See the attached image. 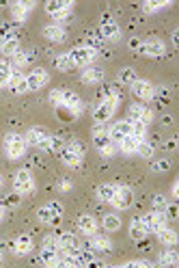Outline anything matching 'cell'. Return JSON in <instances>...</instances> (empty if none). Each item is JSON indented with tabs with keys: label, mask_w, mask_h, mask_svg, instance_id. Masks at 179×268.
Wrapping results in <instances>:
<instances>
[{
	"label": "cell",
	"mask_w": 179,
	"mask_h": 268,
	"mask_svg": "<svg viewBox=\"0 0 179 268\" xmlns=\"http://www.w3.org/2000/svg\"><path fill=\"white\" fill-rule=\"evenodd\" d=\"M93 145L102 156H106V158H110V156L117 154V145H114L112 138L108 136V128H106V124L93 126Z\"/></svg>",
	"instance_id": "obj_1"
},
{
	"label": "cell",
	"mask_w": 179,
	"mask_h": 268,
	"mask_svg": "<svg viewBox=\"0 0 179 268\" xmlns=\"http://www.w3.org/2000/svg\"><path fill=\"white\" fill-rule=\"evenodd\" d=\"M37 218L46 225L58 227L61 221H63V203L61 201H50V203H46V206H41L37 210Z\"/></svg>",
	"instance_id": "obj_2"
},
{
	"label": "cell",
	"mask_w": 179,
	"mask_h": 268,
	"mask_svg": "<svg viewBox=\"0 0 179 268\" xmlns=\"http://www.w3.org/2000/svg\"><path fill=\"white\" fill-rule=\"evenodd\" d=\"M26 150H28L26 136L15 134V132H11V134L5 136V152H7V156H9L11 160H20L22 156L26 154Z\"/></svg>",
	"instance_id": "obj_3"
},
{
	"label": "cell",
	"mask_w": 179,
	"mask_h": 268,
	"mask_svg": "<svg viewBox=\"0 0 179 268\" xmlns=\"http://www.w3.org/2000/svg\"><path fill=\"white\" fill-rule=\"evenodd\" d=\"M13 188L17 195H31V192L35 190V180L28 169H20L13 173Z\"/></svg>",
	"instance_id": "obj_4"
},
{
	"label": "cell",
	"mask_w": 179,
	"mask_h": 268,
	"mask_svg": "<svg viewBox=\"0 0 179 268\" xmlns=\"http://www.w3.org/2000/svg\"><path fill=\"white\" fill-rule=\"evenodd\" d=\"M71 9H74V3H71V0H48L46 3V11L58 22L71 17Z\"/></svg>",
	"instance_id": "obj_5"
},
{
	"label": "cell",
	"mask_w": 179,
	"mask_h": 268,
	"mask_svg": "<svg viewBox=\"0 0 179 268\" xmlns=\"http://www.w3.org/2000/svg\"><path fill=\"white\" fill-rule=\"evenodd\" d=\"M102 35V39L104 41H119L121 39V29H119V24L112 20L110 15H102V20H100V31H97Z\"/></svg>",
	"instance_id": "obj_6"
},
{
	"label": "cell",
	"mask_w": 179,
	"mask_h": 268,
	"mask_svg": "<svg viewBox=\"0 0 179 268\" xmlns=\"http://www.w3.org/2000/svg\"><path fill=\"white\" fill-rule=\"evenodd\" d=\"M117 104L119 102H114V100H100L95 104L93 108V119H95V124H106L108 119L114 115V110H117Z\"/></svg>",
	"instance_id": "obj_7"
},
{
	"label": "cell",
	"mask_w": 179,
	"mask_h": 268,
	"mask_svg": "<svg viewBox=\"0 0 179 268\" xmlns=\"http://www.w3.org/2000/svg\"><path fill=\"white\" fill-rule=\"evenodd\" d=\"M69 59L74 63V67H88L95 61V52L91 48H86V45H76L69 52Z\"/></svg>",
	"instance_id": "obj_8"
},
{
	"label": "cell",
	"mask_w": 179,
	"mask_h": 268,
	"mask_svg": "<svg viewBox=\"0 0 179 268\" xmlns=\"http://www.w3.org/2000/svg\"><path fill=\"white\" fill-rule=\"evenodd\" d=\"M140 223L147 234H158L162 227H168V218L164 214H158V212H147L145 216H140Z\"/></svg>",
	"instance_id": "obj_9"
},
{
	"label": "cell",
	"mask_w": 179,
	"mask_h": 268,
	"mask_svg": "<svg viewBox=\"0 0 179 268\" xmlns=\"http://www.w3.org/2000/svg\"><path fill=\"white\" fill-rule=\"evenodd\" d=\"M128 119H130V121H140V124L149 126L151 119H154V110H151L147 104L134 102V104L130 106V110H128Z\"/></svg>",
	"instance_id": "obj_10"
},
{
	"label": "cell",
	"mask_w": 179,
	"mask_h": 268,
	"mask_svg": "<svg viewBox=\"0 0 179 268\" xmlns=\"http://www.w3.org/2000/svg\"><path fill=\"white\" fill-rule=\"evenodd\" d=\"M56 238H58V249H61L63 253H67V255H76L80 249L84 247L82 242H80V238L76 234H71V232H63Z\"/></svg>",
	"instance_id": "obj_11"
},
{
	"label": "cell",
	"mask_w": 179,
	"mask_h": 268,
	"mask_svg": "<svg viewBox=\"0 0 179 268\" xmlns=\"http://www.w3.org/2000/svg\"><path fill=\"white\" fill-rule=\"evenodd\" d=\"M130 91L134 93V98L140 100V102H151V100L156 98V87L151 85L149 80H140V78H138V80L130 87Z\"/></svg>",
	"instance_id": "obj_12"
},
{
	"label": "cell",
	"mask_w": 179,
	"mask_h": 268,
	"mask_svg": "<svg viewBox=\"0 0 179 268\" xmlns=\"http://www.w3.org/2000/svg\"><path fill=\"white\" fill-rule=\"evenodd\" d=\"M112 206L114 208H119V210H128L132 208V203H134V190L130 186H117L114 188V195H112Z\"/></svg>",
	"instance_id": "obj_13"
},
{
	"label": "cell",
	"mask_w": 179,
	"mask_h": 268,
	"mask_svg": "<svg viewBox=\"0 0 179 268\" xmlns=\"http://www.w3.org/2000/svg\"><path fill=\"white\" fill-rule=\"evenodd\" d=\"M50 132L46 130V128H41V126H33L28 132H26V143L33 145V147H39V150H43V147L48 145L50 141Z\"/></svg>",
	"instance_id": "obj_14"
},
{
	"label": "cell",
	"mask_w": 179,
	"mask_h": 268,
	"mask_svg": "<svg viewBox=\"0 0 179 268\" xmlns=\"http://www.w3.org/2000/svg\"><path fill=\"white\" fill-rule=\"evenodd\" d=\"M61 106H65L69 108L74 115H82V110H84V102L82 98H80L76 91H69V89H63V104Z\"/></svg>",
	"instance_id": "obj_15"
},
{
	"label": "cell",
	"mask_w": 179,
	"mask_h": 268,
	"mask_svg": "<svg viewBox=\"0 0 179 268\" xmlns=\"http://www.w3.org/2000/svg\"><path fill=\"white\" fill-rule=\"evenodd\" d=\"M50 80V74L43 67H35L28 76H26V85H28V91H39L41 87H46Z\"/></svg>",
	"instance_id": "obj_16"
},
{
	"label": "cell",
	"mask_w": 179,
	"mask_h": 268,
	"mask_svg": "<svg viewBox=\"0 0 179 268\" xmlns=\"http://www.w3.org/2000/svg\"><path fill=\"white\" fill-rule=\"evenodd\" d=\"M58 158H61V162L65 164V167H69V169H78V167H82L84 154H78V152H74V150H69V147L63 145V150L58 152Z\"/></svg>",
	"instance_id": "obj_17"
},
{
	"label": "cell",
	"mask_w": 179,
	"mask_h": 268,
	"mask_svg": "<svg viewBox=\"0 0 179 268\" xmlns=\"http://www.w3.org/2000/svg\"><path fill=\"white\" fill-rule=\"evenodd\" d=\"M128 134H132V126H130L128 119H123V121L112 124V126L108 128V136L112 138V143H114V145H119Z\"/></svg>",
	"instance_id": "obj_18"
},
{
	"label": "cell",
	"mask_w": 179,
	"mask_h": 268,
	"mask_svg": "<svg viewBox=\"0 0 179 268\" xmlns=\"http://www.w3.org/2000/svg\"><path fill=\"white\" fill-rule=\"evenodd\" d=\"M33 0H17V3H11V15L15 17L17 22H26V17H28V13L35 9Z\"/></svg>",
	"instance_id": "obj_19"
},
{
	"label": "cell",
	"mask_w": 179,
	"mask_h": 268,
	"mask_svg": "<svg viewBox=\"0 0 179 268\" xmlns=\"http://www.w3.org/2000/svg\"><path fill=\"white\" fill-rule=\"evenodd\" d=\"M140 54H145V57H162L164 54V43L160 39H147V41H140V48H138Z\"/></svg>",
	"instance_id": "obj_20"
},
{
	"label": "cell",
	"mask_w": 179,
	"mask_h": 268,
	"mask_svg": "<svg viewBox=\"0 0 179 268\" xmlns=\"http://www.w3.org/2000/svg\"><path fill=\"white\" fill-rule=\"evenodd\" d=\"M80 80H82L84 85H100L104 80V67H97V65L84 67V71L80 74Z\"/></svg>",
	"instance_id": "obj_21"
},
{
	"label": "cell",
	"mask_w": 179,
	"mask_h": 268,
	"mask_svg": "<svg viewBox=\"0 0 179 268\" xmlns=\"http://www.w3.org/2000/svg\"><path fill=\"white\" fill-rule=\"evenodd\" d=\"M33 247H35V242H33V238L28 236V234H20L17 236L13 242H11V249H13V253H17V255H26V253H31L33 251Z\"/></svg>",
	"instance_id": "obj_22"
},
{
	"label": "cell",
	"mask_w": 179,
	"mask_h": 268,
	"mask_svg": "<svg viewBox=\"0 0 179 268\" xmlns=\"http://www.w3.org/2000/svg\"><path fill=\"white\" fill-rule=\"evenodd\" d=\"M65 29H63L61 24H46L43 26V37L50 39L52 43H63L65 41Z\"/></svg>",
	"instance_id": "obj_23"
},
{
	"label": "cell",
	"mask_w": 179,
	"mask_h": 268,
	"mask_svg": "<svg viewBox=\"0 0 179 268\" xmlns=\"http://www.w3.org/2000/svg\"><path fill=\"white\" fill-rule=\"evenodd\" d=\"M86 247L93 249L95 253L97 251H102V253H110L112 251V242L106 236H102V234H93L91 236V242H86Z\"/></svg>",
	"instance_id": "obj_24"
},
{
	"label": "cell",
	"mask_w": 179,
	"mask_h": 268,
	"mask_svg": "<svg viewBox=\"0 0 179 268\" xmlns=\"http://www.w3.org/2000/svg\"><path fill=\"white\" fill-rule=\"evenodd\" d=\"M9 89H11L13 93H17V95H22V93H26V91H28V85H26V76H22V71H17V69L11 71Z\"/></svg>",
	"instance_id": "obj_25"
},
{
	"label": "cell",
	"mask_w": 179,
	"mask_h": 268,
	"mask_svg": "<svg viewBox=\"0 0 179 268\" xmlns=\"http://www.w3.org/2000/svg\"><path fill=\"white\" fill-rule=\"evenodd\" d=\"M33 57H35L33 50H20V52L15 54V57H11V69L20 71L22 67H26V65H28V63L33 61Z\"/></svg>",
	"instance_id": "obj_26"
},
{
	"label": "cell",
	"mask_w": 179,
	"mask_h": 268,
	"mask_svg": "<svg viewBox=\"0 0 179 268\" xmlns=\"http://www.w3.org/2000/svg\"><path fill=\"white\" fill-rule=\"evenodd\" d=\"M156 236H158V240H160V242H162V245H166L168 249H173V247L177 245V232H175L173 227H162V229H160V232H158Z\"/></svg>",
	"instance_id": "obj_27"
},
{
	"label": "cell",
	"mask_w": 179,
	"mask_h": 268,
	"mask_svg": "<svg viewBox=\"0 0 179 268\" xmlns=\"http://www.w3.org/2000/svg\"><path fill=\"white\" fill-rule=\"evenodd\" d=\"M78 229H80L82 234H86V236H93L95 229H97L95 218H93L91 214H82V216L78 218Z\"/></svg>",
	"instance_id": "obj_28"
},
{
	"label": "cell",
	"mask_w": 179,
	"mask_h": 268,
	"mask_svg": "<svg viewBox=\"0 0 179 268\" xmlns=\"http://www.w3.org/2000/svg\"><path fill=\"white\" fill-rule=\"evenodd\" d=\"M140 141H142V138L134 136V134H128V136H125L123 141L117 145V150H121L123 154H136V147H138Z\"/></svg>",
	"instance_id": "obj_29"
},
{
	"label": "cell",
	"mask_w": 179,
	"mask_h": 268,
	"mask_svg": "<svg viewBox=\"0 0 179 268\" xmlns=\"http://www.w3.org/2000/svg\"><path fill=\"white\" fill-rule=\"evenodd\" d=\"M104 43H106V41L102 39V35L97 33V31H91V33L86 35V43H84V45H86V48H91V50L97 54V52H104Z\"/></svg>",
	"instance_id": "obj_30"
},
{
	"label": "cell",
	"mask_w": 179,
	"mask_h": 268,
	"mask_svg": "<svg viewBox=\"0 0 179 268\" xmlns=\"http://www.w3.org/2000/svg\"><path fill=\"white\" fill-rule=\"evenodd\" d=\"M41 264L46 268H56L61 257H58V251H48V249H41V255H39Z\"/></svg>",
	"instance_id": "obj_31"
},
{
	"label": "cell",
	"mask_w": 179,
	"mask_h": 268,
	"mask_svg": "<svg viewBox=\"0 0 179 268\" xmlns=\"http://www.w3.org/2000/svg\"><path fill=\"white\" fill-rule=\"evenodd\" d=\"M130 238L134 240V242H140V240L147 238V232H145V227H142L140 218H134L130 223Z\"/></svg>",
	"instance_id": "obj_32"
},
{
	"label": "cell",
	"mask_w": 179,
	"mask_h": 268,
	"mask_svg": "<svg viewBox=\"0 0 179 268\" xmlns=\"http://www.w3.org/2000/svg\"><path fill=\"white\" fill-rule=\"evenodd\" d=\"M117 80H119V85L132 87L134 82L138 80V76H136V71H134L132 67H123V69H119V74H117Z\"/></svg>",
	"instance_id": "obj_33"
},
{
	"label": "cell",
	"mask_w": 179,
	"mask_h": 268,
	"mask_svg": "<svg viewBox=\"0 0 179 268\" xmlns=\"http://www.w3.org/2000/svg\"><path fill=\"white\" fill-rule=\"evenodd\" d=\"M52 63H54V67H56L58 71H69V69H74V63H71V59H69V52L56 54V57L52 59Z\"/></svg>",
	"instance_id": "obj_34"
},
{
	"label": "cell",
	"mask_w": 179,
	"mask_h": 268,
	"mask_svg": "<svg viewBox=\"0 0 179 268\" xmlns=\"http://www.w3.org/2000/svg\"><path fill=\"white\" fill-rule=\"evenodd\" d=\"M22 50V45H20V37H17V39H9V41H5V43H0V52L5 54V57H15L17 52Z\"/></svg>",
	"instance_id": "obj_35"
},
{
	"label": "cell",
	"mask_w": 179,
	"mask_h": 268,
	"mask_svg": "<svg viewBox=\"0 0 179 268\" xmlns=\"http://www.w3.org/2000/svg\"><path fill=\"white\" fill-rule=\"evenodd\" d=\"M114 188L112 184H102V186H97V199L104 201V203H110L112 201V195H114Z\"/></svg>",
	"instance_id": "obj_36"
},
{
	"label": "cell",
	"mask_w": 179,
	"mask_h": 268,
	"mask_svg": "<svg viewBox=\"0 0 179 268\" xmlns=\"http://www.w3.org/2000/svg\"><path fill=\"white\" fill-rule=\"evenodd\" d=\"M136 154L140 156V158L151 160V158H154V154H156V150H154V145H151L149 141H145V138H142V141L138 143V147H136Z\"/></svg>",
	"instance_id": "obj_37"
},
{
	"label": "cell",
	"mask_w": 179,
	"mask_h": 268,
	"mask_svg": "<svg viewBox=\"0 0 179 268\" xmlns=\"http://www.w3.org/2000/svg\"><path fill=\"white\" fill-rule=\"evenodd\" d=\"M9 39H17V26L15 24H5L0 29V43H5Z\"/></svg>",
	"instance_id": "obj_38"
},
{
	"label": "cell",
	"mask_w": 179,
	"mask_h": 268,
	"mask_svg": "<svg viewBox=\"0 0 179 268\" xmlns=\"http://www.w3.org/2000/svg\"><path fill=\"white\" fill-rule=\"evenodd\" d=\"M11 63L7 61H0V87H7L9 80H11Z\"/></svg>",
	"instance_id": "obj_39"
},
{
	"label": "cell",
	"mask_w": 179,
	"mask_h": 268,
	"mask_svg": "<svg viewBox=\"0 0 179 268\" xmlns=\"http://www.w3.org/2000/svg\"><path fill=\"white\" fill-rule=\"evenodd\" d=\"M121 227V218L117 214H106L104 216V229L106 232H117Z\"/></svg>",
	"instance_id": "obj_40"
},
{
	"label": "cell",
	"mask_w": 179,
	"mask_h": 268,
	"mask_svg": "<svg viewBox=\"0 0 179 268\" xmlns=\"http://www.w3.org/2000/svg\"><path fill=\"white\" fill-rule=\"evenodd\" d=\"M160 264H162V266H175V264H177V251H175V247H173V249H166V251L160 255Z\"/></svg>",
	"instance_id": "obj_41"
},
{
	"label": "cell",
	"mask_w": 179,
	"mask_h": 268,
	"mask_svg": "<svg viewBox=\"0 0 179 268\" xmlns=\"http://www.w3.org/2000/svg\"><path fill=\"white\" fill-rule=\"evenodd\" d=\"M151 206H154V212H158V214H164V210L168 208V199L164 195H154V199H151Z\"/></svg>",
	"instance_id": "obj_42"
},
{
	"label": "cell",
	"mask_w": 179,
	"mask_h": 268,
	"mask_svg": "<svg viewBox=\"0 0 179 268\" xmlns=\"http://www.w3.org/2000/svg\"><path fill=\"white\" fill-rule=\"evenodd\" d=\"M151 171H156V173H164V171H168L171 169V160L168 158H158V160H151Z\"/></svg>",
	"instance_id": "obj_43"
},
{
	"label": "cell",
	"mask_w": 179,
	"mask_h": 268,
	"mask_svg": "<svg viewBox=\"0 0 179 268\" xmlns=\"http://www.w3.org/2000/svg\"><path fill=\"white\" fill-rule=\"evenodd\" d=\"M168 5H171L168 0H147V3H142V9H145L147 13H151V11H158V9H164Z\"/></svg>",
	"instance_id": "obj_44"
},
{
	"label": "cell",
	"mask_w": 179,
	"mask_h": 268,
	"mask_svg": "<svg viewBox=\"0 0 179 268\" xmlns=\"http://www.w3.org/2000/svg\"><path fill=\"white\" fill-rule=\"evenodd\" d=\"M128 121H130V119H128ZM130 126H132V134H134V136L145 138V134H147V126H145V124H140V121H130Z\"/></svg>",
	"instance_id": "obj_45"
},
{
	"label": "cell",
	"mask_w": 179,
	"mask_h": 268,
	"mask_svg": "<svg viewBox=\"0 0 179 268\" xmlns=\"http://www.w3.org/2000/svg\"><path fill=\"white\" fill-rule=\"evenodd\" d=\"M48 100H50V104H52V106L58 108V106L63 104V89H52V91H50V95H48Z\"/></svg>",
	"instance_id": "obj_46"
},
{
	"label": "cell",
	"mask_w": 179,
	"mask_h": 268,
	"mask_svg": "<svg viewBox=\"0 0 179 268\" xmlns=\"http://www.w3.org/2000/svg\"><path fill=\"white\" fill-rule=\"evenodd\" d=\"M121 268H156V264L149 262V260H132V262H128Z\"/></svg>",
	"instance_id": "obj_47"
},
{
	"label": "cell",
	"mask_w": 179,
	"mask_h": 268,
	"mask_svg": "<svg viewBox=\"0 0 179 268\" xmlns=\"http://www.w3.org/2000/svg\"><path fill=\"white\" fill-rule=\"evenodd\" d=\"M65 147H69V150H74V152H78V154H84V145L80 143L76 136H69L67 141H65Z\"/></svg>",
	"instance_id": "obj_48"
},
{
	"label": "cell",
	"mask_w": 179,
	"mask_h": 268,
	"mask_svg": "<svg viewBox=\"0 0 179 268\" xmlns=\"http://www.w3.org/2000/svg\"><path fill=\"white\" fill-rule=\"evenodd\" d=\"M43 249H48V251H58V238L56 236H46L43 238Z\"/></svg>",
	"instance_id": "obj_49"
},
{
	"label": "cell",
	"mask_w": 179,
	"mask_h": 268,
	"mask_svg": "<svg viewBox=\"0 0 179 268\" xmlns=\"http://www.w3.org/2000/svg\"><path fill=\"white\" fill-rule=\"evenodd\" d=\"M56 115H58V119H63V121H71V119H76L78 115H74L69 108H65V106H58L56 108Z\"/></svg>",
	"instance_id": "obj_50"
},
{
	"label": "cell",
	"mask_w": 179,
	"mask_h": 268,
	"mask_svg": "<svg viewBox=\"0 0 179 268\" xmlns=\"http://www.w3.org/2000/svg\"><path fill=\"white\" fill-rule=\"evenodd\" d=\"M58 188H61L63 192H69L71 188H74V184H71V180H69V178H63V180L58 182Z\"/></svg>",
	"instance_id": "obj_51"
},
{
	"label": "cell",
	"mask_w": 179,
	"mask_h": 268,
	"mask_svg": "<svg viewBox=\"0 0 179 268\" xmlns=\"http://www.w3.org/2000/svg\"><path fill=\"white\" fill-rule=\"evenodd\" d=\"M164 216H166V218H173V221L177 218V203H173V206L168 203V208L164 210Z\"/></svg>",
	"instance_id": "obj_52"
},
{
	"label": "cell",
	"mask_w": 179,
	"mask_h": 268,
	"mask_svg": "<svg viewBox=\"0 0 179 268\" xmlns=\"http://www.w3.org/2000/svg\"><path fill=\"white\" fill-rule=\"evenodd\" d=\"M84 268H108V266H106L104 262H100V260H97V257H95V260H93V262H88Z\"/></svg>",
	"instance_id": "obj_53"
},
{
	"label": "cell",
	"mask_w": 179,
	"mask_h": 268,
	"mask_svg": "<svg viewBox=\"0 0 179 268\" xmlns=\"http://www.w3.org/2000/svg\"><path fill=\"white\" fill-rule=\"evenodd\" d=\"M7 203H9V206H13V203H20V195H17V192L9 195V197H7Z\"/></svg>",
	"instance_id": "obj_54"
},
{
	"label": "cell",
	"mask_w": 179,
	"mask_h": 268,
	"mask_svg": "<svg viewBox=\"0 0 179 268\" xmlns=\"http://www.w3.org/2000/svg\"><path fill=\"white\" fill-rule=\"evenodd\" d=\"M130 48H132V50H138V48H140V39H132V41H130Z\"/></svg>",
	"instance_id": "obj_55"
},
{
	"label": "cell",
	"mask_w": 179,
	"mask_h": 268,
	"mask_svg": "<svg viewBox=\"0 0 179 268\" xmlns=\"http://www.w3.org/2000/svg\"><path fill=\"white\" fill-rule=\"evenodd\" d=\"M171 190H173V197L177 199V195H179V192H177V190H179V182H177V180L173 182V186H171Z\"/></svg>",
	"instance_id": "obj_56"
},
{
	"label": "cell",
	"mask_w": 179,
	"mask_h": 268,
	"mask_svg": "<svg viewBox=\"0 0 179 268\" xmlns=\"http://www.w3.org/2000/svg\"><path fill=\"white\" fill-rule=\"evenodd\" d=\"M177 35H179V31L175 29V31H173V43H175V45H177Z\"/></svg>",
	"instance_id": "obj_57"
},
{
	"label": "cell",
	"mask_w": 179,
	"mask_h": 268,
	"mask_svg": "<svg viewBox=\"0 0 179 268\" xmlns=\"http://www.w3.org/2000/svg\"><path fill=\"white\" fill-rule=\"evenodd\" d=\"M3 216H5V206L0 203V221H3Z\"/></svg>",
	"instance_id": "obj_58"
},
{
	"label": "cell",
	"mask_w": 179,
	"mask_h": 268,
	"mask_svg": "<svg viewBox=\"0 0 179 268\" xmlns=\"http://www.w3.org/2000/svg\"><path fill=\"white\" fill-rule=\"evenodd\" d=\"M3 184H5V178H3V175H0V186H3Z\"/></svg>",
	"instance_id": "obj_59"
},
{
	"label": "cell",
	"mask_w": 179,
	"mask_h": 268,
	"mask_svg": "<svg viewBox=\"0 0 179 268\" xmlns=\"http://www.w3.org/2000/svg\"><path fill=\"white\" fill-rule=\"evenodd\" d=\"M0 264H3V253H0Z\"/></svg>",
	"instance_id": "obj_60"
}]
</instances>
